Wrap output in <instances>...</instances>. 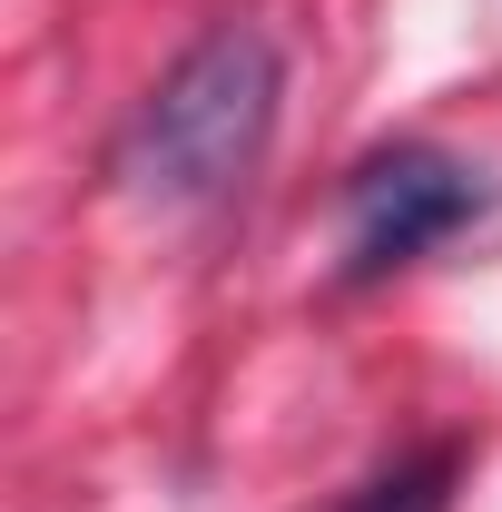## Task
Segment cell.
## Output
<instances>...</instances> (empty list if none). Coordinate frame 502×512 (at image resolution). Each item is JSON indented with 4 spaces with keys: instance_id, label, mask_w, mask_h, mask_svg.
Returning <instances> with one entry per match:
<instances>
[{
    "instance_id": "obj_1",
    "label": "cell",
    "mask_w": 502,
    "mask_h": 512,
    "mask_svg": "<svg viewBox=\"0 0 502 512\" xmlns=\"http://www.w3.org/2000/svg\"><path fill=\"white\" fill-rule=\"evenodd\" d=\"M276 99H286L276 40L247 30V20L207 30L188 60L138 99V119H128V138H119L128 197H148V207H168V217L237 197L256 178V158H266V138H276Z\"/></svg>"
},
{
    "instance_id": "obj_2",
    "label": "cell",
    "mask_w": 502,
    "mask_h": 512,
    "mask_svg": "<svg viewBox=\"0 0 502 512\" xmlns=\"http://www.w3.org/2000/svg\"><path fill=\"white\" fill-rule=\"evenodd\" d=\"M483 217V178L443 148H375L345 178V276H394Z\"/></svg>"
},
{
    "instance_id": "obj_3",
    "label": "cell",
    "mask_w": 502,
    "mask_h": 512,
    "mask_svg": "<svg viewBox=\"0 0 502 512\" xmlns=\"http://www.w3.org/2000/svg\"><path fill=\"white\" fill-rule=\"evenodd\" d=\"M453 473H463V453H453V444L404 453V463H384L375 483H355L335 512H443V503H453Z\"/></svg>"
}]
</instances>
